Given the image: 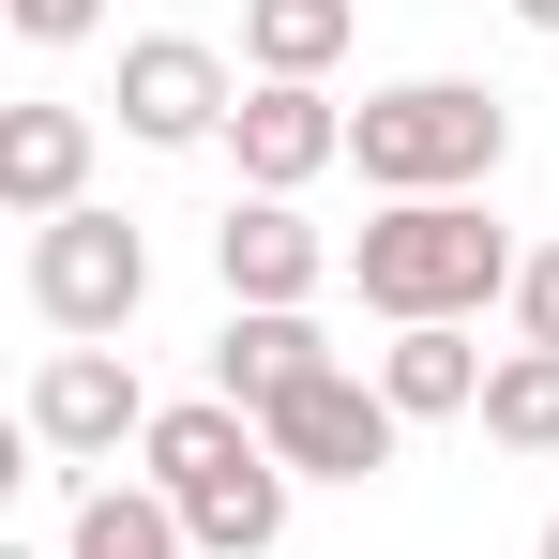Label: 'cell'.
Returning <instances> with one entry per match:
<instances>
[{"label": "cell", "instance_id": "7c38bea8", "mask_svg": "<svg viewBox=\"0 0 559 559\" xmlns=\"http://www.w3.org/2000/svg\"><path fill=\"white\" fill-rule=\"evenodd\" d=\"M484 378H499V348H468V318L393 333V348H378V393H393L408 424H484Z\"/></svg>", "mask_w": 559, "mask_h": 559}, {"label": "cell", "instance_id": "7a4b0ae2", "mask_svg": "<svg viewBox=\"0 0 559 559\" xmlns=\"http://www.w3.org/2000/svg\"><path fill=\"white\" fill-rule=\"evenodd\" d=\"M136 484H167L182 499L197 559H273L287 545V454L258 439V408H227V393H182V408H152V439H136Z\"/></svg>", "mask_w": 559, "mask_h": 559}, {"label": "cell", "instance_id": "5bb4252c", "mask_svg": "<svg viewBox=\"0 0 559 559\" xmlns=\"http://www.w3.org/2000/svg\"><path fill=\"white\" fill-rule=\"evenodd\" d=\"M348 31H364V0H242V76H302V92H333Z\"/></svg>", "mask_w": 559, "mask_h": 559}, {"label": "cell", "instance_id": "4fadbf2b", "mask_svg": "<svg viewBox=\"0 0 559 559\" xmlns=\"http://www.w3.org/2000/svg\"><path fill=\"white\" fill-rule=\"evenodd\" d=\"M61 559H197V530H182V499L167 484H76V514H61Z\"/></svg>", "mask_w": 559, "mask_h": 559}, {"label": "cell", "instance_id": "d6986e66", "mask_svg": "<svg viewBox=\"0 0 559 559\" xmlns=\"http://www.w3.org/2000/svg\"><path fill=\"white\" fill-rule=\"evenodd\" d=\"M530 559H559V514H545V530H530Z\"/></svg>", "mask_w": 559, "mask_h": 559}, {"label": "cell", "instance_id": "9c48e42d", "mask_svg": "<svg viewBox=\"0 0 559 559\" xmlns=\"http://www.w3.org/2000/svg\"><path fill=\"white\" fill-rule=\"evenodd\" d=\"M212 273H227V302H318L348 258H333V227H302V197H227L212 212Z\"/></svg>", "mask_w": 559, "mask_h": 559}, {"label": "cell", "instance_id": "30bf717a", "mask_svg": "<svg viewBox=\"0 0 559 559\" xmlns=\"http://www.w3.org/2000/svg\"><path fill=\"white\" fill-rule=\"evenodd\" d=\"M0 212H15V227L92 212V106H61V92L0 106Z\"/></svg>", "mask_w": 559, "mask_h": 559}, {"label": "cell", "instance_id": "8fae6325", "mask_svg": "<svg viewBox=\"0 0 559 559\" xmlns=\"http://www.w3.org/2000/svg\"><path fill=\"white\" fill-rule=\"evenodd\" d=\"M302 378H333V333H318V302H227V333H212V393L273 424Z\"/></svg>", "mask_w": 559, "mask_h": 559}, {"label": "cell", "instance_id": "e0dca14e", "mask_svg": "<svg viewBox=\"0 0 559 559\" xmlns=\"http://www.w3.org/2000/svg\"><path fill=\"white\" fill-rule=\"evenodd\" d=\"M0 15H15V46H92L106 31V0H0Z\"/></svg>", "mask_w": 559, "mask_h": 559}, {"label": "cell", "instance_id": "3957f363", "mask_svg": "<svg viewBox=\"0 0 559 559\" xmlns=\"http://www.w3.org/2000/svg\"><path fill=\"white\" fill-rule=\"evenodd\" d=\"M499 152H514V106L484 92V76H393V92L348 106V167H364V197H484Z\"/></svg>", "mask_w": 559, "mask_h": 559}, {"label": "cell", "instance_id": "ba28073f", "mask_svg": "<svg viewBox=\"0 0 559 559\" xmlns=\"http://www.w3.org/2000/svg\"><path fill=\"white\" fill-rule=\"evenodd\" d=\"M227 167H242V197H302L348 167V106L302 92V76H242V106H227Z\"/></svg>", "mask_w": 559, "mask_h": 559}, {"label": "cell", "instance_id": "9a60e30c", "mask_svg": "<svg viewBox=\"0 0 559 559\" xmlns=\"http://www.w3.org/2000/svg\"><path fill=\"white\" fill-rule=\"evenodd\" d=\"M484 439H499V454H559V348H499V378H484Z\"/></svg>", "mask_w": 559, "mask_h": 559}, {"label": "cell", "instance_id": "5b68a950", "mask_svg": "<svg viewBox=\"0 0 559 559\" xmlns=\"http://www.w3.org/2000/svg\"><path fill=\"white\" fill-rule=\"evenodd\" d=\"M258 439L287 454V484H378V468L408 454V408L378 393V364H333V378H302Z\"/></svg>", "mask_w": 559, "mask_h": 559}, {"label": "cell", "instance_id": "2e32d148", "mask_svg": "<svg viewBox=\"0 0 559 559\" xmlns=\"http://www.w3.org/2000/svg\"><path fill=\"white\" fill-rule=\"evenodd\" d=\"M514 348H559V242H530V273H514Z\"/></svg>", "mask_w": 559, "mask_h": 559}, {"label": "cell", "instance_id": "6da1fadb", "mask_svg": "<svg viewBox=\"0 0 559 559\" xmlns=\"http://www.w3.org/2000/svg\"><path fill=\"white\" fill-rule=\"evenodd\" d=\"M514 273H530V242L484 197H378V227L348 242V287H364V318H393V333L484 318V302H514Z\"/></svg>", "mask_w": 559, "mask_h": 559}, {"label": "cell", "instance_id": "52a82bcc", "mask_svg": "<svg viewBox=\"0 0 559 559\" xmlns=\"http://www.w3.org/2000/svg\"><path fill=\"white\" fill-rule=\"evenodd\" d=\"M136 439H152V393H136V364H121V348H46V364H31V454L121 468Z\"/></svg>", "mask_w": 559, "mask_h": 559}, {"label": "cell", "instance_id": "8992f818", "mask_svg": "<svg viewBox=\"0 0 559 559\" xmlns=\"http://www.w3.org/2000/svg\"><path fill=\"white\" fill-rule=\"evenodd\" d=\"M106 106H121V136H136V152H212V136H227V106H242V76H227V46H197V31H136Z\"/></svg>", "mask_w": 559, "mask_h": 559}, {"label": "cell", "instance_id": "ac0fdd59", "mask_svg": "<svg viewBox=\"0 0 559 559\" xmlns=\"http://www.w3.org/2000/svg\"><path fill=\"white\" fill-rule=\"evenodd\" d=\"M514 31H545V46H559V0H514Z\"/></svg>", "mask_w": 559, "mask_h": 559}, {"label": "cell", "instance_id": "277c9868", "mask_svg": "<svg viewBox=\"0 0 559 559\" xmlns=\"http://www.w3.org/2000/svg\"><path fill=\"white\" fill-rule=\"evenodd\" d=\"M136 302H152V242H136L121 212H61V227H31V318H46L61 348H121Z\"/></svg>", "mask_w": 559, "mask_h": 559}]
</instances>
